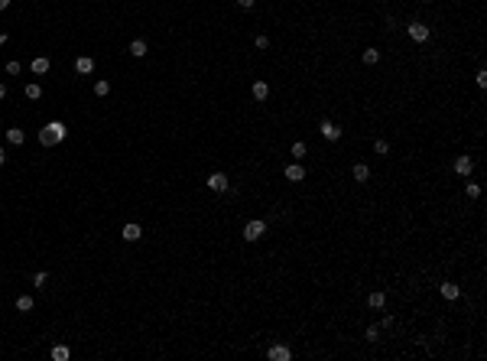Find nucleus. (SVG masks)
I'll use <instances>...</instances> for the list:
<instances>
[{
    "mask_svg": "<svg viewBox=\"0 0 487 361\" xmlns=\"http://www.w3.org/2000/svg\"><path fill=\"white\" fill-rule=\"evenodd\" d=\"M65 137H69V127H65L62 120H49V124L39 130V143H42V147H59Z\"/></svg>",
    "mask_w": 487,
    "mask_h": 361,
    "instance_id": "f257e3e1",
    "label": "nucleus"
},
{
    "mask_svg": "<svg viewBox=\"0 0 487 361\" xmlns=\"http://www.w3.org/2000/svg\"><path fill=\"white\" fill-rule=\"evenodd\" d=\"M406 36H410V40L416 42V46H422V42H429V36H432V30H429L425 23H419V20H412V23L406 26Z\"/></svg>",
    "mask_w": 487,
    "mask_h": 361,
    "instance_id": "f03ea898",
    "label": "nucleus"
},
{
    "mask_svg": "<svg viewBox=\"0 0 487 361\" xmlns=\"http://www.w3.org/2000/svg\"><path fill=\"white\" fill-rule=\"evenodd\" d=\"M260 238H266V221H260V218H254V221H247L244 225V241H260Z\"/></svg>",
    "mask_w": 487,
    "mask_h": 361,
    "instance_id": "7ed1b4c3",
    "label": "nucleus"
},
{
    "mask_svg": "<svg viewBox=\"0 0 487 361\" xmlns=\"http://www.w3.org/2000/svg\"><path fill=\"white\" fill-rule=\"evenodd\" d=\"M318 134H322L328 143H338V140H341V127L335 124V120H328V118H325L322 124H318Z\"/></svg>",
    "mask_w": 487,
    "mask_h": 361,
    "instance_id": "20e7f679",
    "label": "nucleus"
},
{
    "mask_svg": "<svg viewBox=\"0 0 487 361\" xmlns=\"http://www.w3.org/2000/svg\"><path fill=\"white\" fill-rule=\"evenodd\" d=\"M208 189L211 192H227V189H231V179H227L225 173H211L208 176Z\"/></svg>",
    "mask_w": 487,
    "mask_h": 361,
    "instance_id": "39448f33",
    "label": "nucleus"
},
{
    "mask_svg": "<svg viewBox=\"0 0 487 361\" xmlns=\"http://www.w3.org/2000/svg\"><path fill=\"white\" fill-rule=\"evenodd\" d=\"M266 358H270V361H289V358H293V348L283 345V342H279V345H270Z\"/></svg>",
    "mask_w": 487,
    "mask_h": 361,
    "instance_id": "423d86ee",
    "label": "nucleus"
},
{
    "mask_svg": "<svg viewBox=\"0 0 487 361\" xmlns=\"http://www.w3.org/2000/svg\"><path fill=\"white\" fill-rule=\"evenodd\" d=\"M120 238H124V241H140V238H143V228H140L137 225V221H127V225L124 228H120Z\"/></svg>",
    "mask_w": 487,
    "mask_h": 361,
    "instance_id": "0eeeda50",
    "label": "nucleus"
},
{
    "mask_svg": "<svg viewBox=\"0 0 487 361\" xmlns=\"http://www.w3.org/2000/svg\"><path fill=\"white\" fill-rule=\"evenodd\" d=\"M439 293H442V299H449V303H455L458 296H461V286H458V283H451V280H445L439 286Z\"/></svg>",
    "mask_w": 487,
    "mask_h": 361,
    "instance_id": "6e6552de",
    "label": "nucleus"
},
{
    "mask_svg": "<svg viewBox=\"0 0 487 361\" xmlns=\"http://www.w3.org/2000/svg\"><path fill=\"white\" fill-rule=\"evenodd\" d=\"M283 176H286L289 182H302V179H305V166H302V163H289L286 169H283Z\"/></svg>",
    "mask_w": 487,
    "mask_h": 361,
    "instance_id": "1a4fd4ad",
    "label": "nucleus"
},
{
    "mask_svg": "<svg viewBox=\"0 0 487 361\" xmlns=\"http://www.w3.org/2000/svg\"><path fill=\"white\" fill-rule=\"evenodd\" d=\"M250 94H254V98H257V101H266V98H270V85H266V81H263V79H257L254 81V85H250Z\"/></svg>",
    "mask_w": 487,
    "mask_h": 361,
    "instance_id": "9d476101",
    "label": "nucleus"
},
{
    "mask_svg": "<svg viewBox=\"0 0 487 361\" xmlns=\"http://www.w3.org/2000/svg\"><path fill=\"white\" fill-rule=\"evenodd\" d=\"M471 169H474V160L464 153V157H455V173L458 176H471Z\"/></svg>",
    "mask_w": 487,
    "mask_h": 361,
    "instance_id": "9b49d317",
    "label": "nucleus"
},
{
    "mask_svg": "<svg viewBox=\"0 0 487 361\" xmlns=\"http://www.w3.org/2000/svg\"><path fill=\"white\" fill-rule=\"evenodd\" d=\"M75 72H78V75H91V72H94V59H91V55H78V59H75Z\"/></svg>",
    "mask_w": 487,
    "mask_h": 361,
    "instance_id": "f8f14e48",
    "label": "nucleus"
},
{
    "mask_svg": "<svg viewBox=\"0 0 487 361\" xmlns=\"http://www.w3.org/2000/svg\"><path fill=\"white\" fill-rule=\"evenodd\" d=\"M30 69H33V75H46V72L52 69V62H49L46 55H36V59L30 62Z\"/></svg>",
    "mask_w": 487,
    "mask_h": 361,
    "instance_id": "ddd939ff",
    "label": "nucleus"
},
{
    "mask_svg": "<svg viewBox=\"0 0 487 361\" xmlns=\"http://www.w3.org/2000/svg\"><path fill=\"white\" fill-rule=\"evenodd\" d=\"M367 306H371V309H383V306H387V293H383V290H374L371 296H367Z\"/></svg>",
    "mask_w": 487,
    "mask_h": 361,
    "instance_id": "4468645a",
    "label": "nucleus"
},
{
    "mask_svg": "<svg viewBox=\"0 0 487 361\" xmlns=\"http://www.w3.org/2000/svg\"><path fill=\"white\" fill-rule=\"evenodd\" d=\"M7 140L13 143V147H23V143H26V134H23V127H10V130H7Z\"/></svg>",
    "mask_w": 487,
    "mask_h": 361,
    "instance_id": "2eb2a0df",
    "label": "nucleus"
},
{
    "mask_svg": "<svg viewBox=\"0 0 487 361\" xmlns=\"http://www.w3.org/2000/svg\"><path fill=\"white\" fill-rule=\"evenodd\" d=\"M351 176H354V182H367V179H371V169H367V163H354Z\"/></svg>",
    "mask_w": 487,
    "mask_h": 361,
    "instance_id": "dca6fc26",
    "label": "nucleus"
},
{
    "mask_svg": "<svg viewBox=\"0 0 487 361\" xmlns=\"http://www.w3.org/2000/svg\"><path fill=\"white\" fill-rule=\"evenodd\" d=\"M361 59H364V65H377V62H380V49L367 46V49L361 52Z\"/></svg>",
    "mask_w": 487,
    "mask_h": 361,
    "instance_id": "f3484780",
    "label": "nucleus"
},
{
    "mask_svg": "<svg viewBox=\"0 0 487 361\" xmlns=\"http://www.w3.org/2000/svg\"><path fill=\"white\" fill-rule=\"evenodd\" d=\"M289 153H293L296 160H305V157H309V147H305V143H302V140H296L293 147H289Z\"/></svg>",
    "mask_w": 487,
    "mask_h": 361,
    "instance_id": "a211bd4d",
    "label": "nucleus"
},
{
    "mask_svg": "<svg viewBox=\"0 0 487 361\" xmlns=\"http://www.w3.org/2000/svg\"><path fill=\"white\" fill-rule=\"evenodd\" d=\"M130 55H133V59H143V55H147V42H143V40H133L130 42Z\"/></svg>",
    "mask_w": 487,
    "mask_h": 361,
    "instance_id": "6ab92c4d",
    "label": "nucleus"
},
{
    "mask_svg": "<svg viewBox=\"0 0 487 361\" xmlns=\"http://www.w3.org/2000/svg\"><path fill=\"white\" fill-rule=\"evenodd\" d=\"M94 94H98V98H108V94H111V81L108 79H98V81H94Z\"/></svg>",
    "mask_w": 487,
    "mask_h": 361,
    "instance_id": "aec40b11",
    "label": "nucleus"
},
{
    "mask_svg": "<svg viewBox=\"0 0 487 361\" xmlns=\"http://www.w3.org/2000/svg\"><path fill=\"white\" fill-rule=\"evenodd\" d=\"M33 306H36L33 296H16V309H20V313H33Z\"/></svg>",
    "mask_w": 487,
    "mask_h": 361,
    "instance_id": "412c9836",
    "label": "nucleus"
},
{
    "mask_svg": "<svg viewBox=\"0 0 487 361\" xmlns=\"http://www.w3.org/2000/svg\"><path fill=\"white\" fill-rule=\"evenodd\" d=\"M69 348H65V345H52V361H69Z\"/></svg>",
    "mask_w": 487,
    "mask_h": 361,
    "instance_id": "4be33fe9",
    "label": "nucleus"
},
{
    "mask_svg": "<svg viewBox=\"0 0 487 361\" xmlns=\"http://www.w3.org/2000/svg\"><path fill=\"white\" fill-rule=\"evenodd\" d=\"M26 98H30V101H39V98H42V88H39L36 81H30V85H26Z\"/></svg>",
    "mask_w": 487,
    "mask_h": 361,
    "instance_id": "5701e85b",
    "label": "nucleus"
},
{
    "mask_svg": "<svg viewBox=\"0 0 487 361\" xmlns=\"http://www.w3.org/2000/svg\"><path fill=\"white\" fill-rule=\"evenodd\" d=\"M46 283H49V274H42V270L33 277V286H36V290H46Z\"/></svg>",
    "mask_w": 487,
    "mask_h": 361,
    "instance_id": "b1692460",
    "label": "nucleus"
},
{
    "mask_svg": "<svg viewBox=\"0 0 487 361\" xmlns=\"http://www.w3.org/2000/svg\"><path fill=\"white\" fill-rule=\"evenodd\" d=\"M374 153H377V157H387L390 153V140H377L374 143Z\"/></svg>",
    "mask_w": 487,
    "mask_h": 361,
    "instance_id": "393cba45",
    "label": "nucleus"
},
{
    "mask_svg": "<svg viewBox=\"0 0 487 361\" xmlns=\"http://www.w3.org/2000/svg\"><path fill=\"white\" fill-rule=\"evenodd\" d=\"M464 196L468 199H481V186L478 182H468V186H464Z\"/></svg>",
    "mask_w": 487,
    "mask_h": 361,
    "instance_id": "a878e982",
    "label": "nucleus"
},
{
    "mask_svg": "<svg viewBox=\"0 0 487 361\" xmlns=\"http://www.w3.org/2000/svg\"><path fill=\"white\" fill-rule=\"evenodd\" d=\"M364 338H367V342H380V325H367Z\"/></svg>",
    "mask_w": 487,
    "mask_h": 361,
    "instance_id": "bb28decb",
    "label": "nucleus"
},
{
    "mask_svg": "<svg viewBox=\"0 0 487 361\" xmlns=\"http://www.w3.org/2000/svg\"><path fill=\"white\" fill-rule=\"evenodd\" d=\"M474 85H478V88H487V72H484V69H478V75H474Z\"/></svg>",
    "mask_w": 487,
    "mask_h": 361,
    "instance_id": "cd10ccee",
    "label": "nucleus"
},
{
    "mask_svg": "<svg viewBox=\"0 0 487 361\" xmlns=\"http://www.w3.org/2000/svg\"><path fill=\"white\" fill-rule=\"evenodd\" d=\"M254 46L257 49H270V36H263V33H260V36L254 40Z\"/></svg>",
    "mask_w": 487,
    "mask_h": 361,
    "instance_id": "c85d7f7f",
    "label": "nucleus"
},
{
    "mask_svg": "<svg viewBox=\"0 0 487 361\" xmlns=\"http://www.w3.org/2000/svg\"><path fill=\"white\" fill-rule=\"evenodd\" d=\"M20 72H23V65H20V62H7V75H20Z\"/></svg>",
    "mask_w": 487,
    "mask_h": 361,
    "instance_id": "c756f323",
    "label": "nucleus"
},
{
    "mask_svg": "<svg viewBox=\"0 0 487 361\" xmlns=\"http://www.w3.org/2000/svg\"><path fill=\"white\" fill-rule=\"evenodd\" d=\"M234 3H237L240 10H254V3H257V0H234Z\"/></svg>",
    "mask_w": 487,
    "mask_h": 361,
    "instance_id": "7c9ffc66",
    "label": "nucleus"
},
{
    "mask_svg": "<svg viewBox=\"0 0 487 361\" xmlns=\"http://www.w3.org/2000/svg\"><path fill=\"white\" fill-rule=\"evenodd\" d=\"M3 98H7V85H3V81H0V101H3Z\"/></svg>",
    "mask_w": 487,
    "mask_h": 361,
    "instance_id": "2f4dec72",
    "label": "nucleus"
},
{
    "mask_svg": "<svg viewBox=\"0 0 487 361\" xmlns=\"http://www.w3.org/2000/svg\"><path fill=\"white\" fill-rule=\"evenodd\" d=\"M3 163H7V150L0 147V166H3Z\"/></svg>",
    "mask_w": 487,
    "mask_h": 361,
    "instance_id": "473e14b6",
    "label": "nucleus"
},
{
    "mask_svg": "<svg viewBox=\"0 0 487 361\" xmlns=\"http://www.w3.org/2000/svg\"><path fill=\"white\" fill-rule=\"evenodd\" d=\"M10 7V0H0V10H7Z\"/></svg>",
    "mask_w": 487,
    "mask_h": 361,
    "instance_id": "72a5a7b5",
    "label": "nucleus"
}]
</instances>
